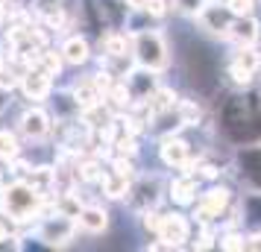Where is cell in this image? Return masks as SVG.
I'll list each match as a JSON object with an SVG mask.
<instances>
[{"instance_id": "6da1fadb", "label": "cell", "mask_w": 261, "mask_h": 252, "mask_svg": "<svg viewBox=\"0 0 261 252\" xmlns=\"http://www.w3.org/2000/svg\"><path fill=\"white\" fill-rule=\"evenodd\" d=\"M217 132L232 147H252L261 141V94L238 88L217 108Z\"/></svg>"}, {"instance_id": "7a4b0ae2", "label": "cell", "mask_w": 261, "mask_h": 252, "mask_svg": "<svg viewBox=\"0 0 261 252\" xmlns=\"http://www.w3.org/2000/svg\"><path fill=\"white\" fill-rule=\"evenodd\" d=\"M44 203L47 197L36 191L27 179H12L0 185V214L9 223H33L44 214Z\"/></svg>"}, {"instance_id": "3957f363", "label": "cell", "mask_w": 261, "mask_h": 252, "mask_svg": "<svg viewBox=\"0 0 261 252\" xmlns=\"http://www.w3.org/2000/svg\"><path fill=\"white\" fill-rule=\"evenodd\" d=\"M132 56L138 62V68H147L153 73H162L170 68V47H167L165 36L150 26L141 33H132Z\"/></svg>"}, {"instance_id": "277c9868", "label": "cell", "mask_w": 261, "mask_h": 252, "mask_svg": "<svg viewBox=\"0 0 261 252\" xmlns=\"http://www.w3.org/2000/svg\"><path fill=\"white\" fill-rule=\"evenodd\" d=\"M191 235H194V220L185 217L182 211H167V214L159 217V235H155V238L165 240L167 249L188 246Z\"/></svg>"}, {"instance_id": "5b68a950", "label": "cell", "mask_w": 261, "mask_h": 252, "mask_svg": "<svg viewBox=\"0 0 261 252\" xmlns=\"http://www.w3.org/2000/svg\"><path fill=\"white\" fill-rule=\"evenodd\" d=\"M73 235H76V220L68 214H62V211H56V214L50 217H38V240H44L47 246H65L68 240H73Z\"/></svg>"}, {"instance_id": "8992f818", "label": "cell", "mask_w": 261, "mask_h": 252, "mask_svg": "<svg viewBox=\"0 0 261 252\" xmlns=\"http://www.w3.org/2000/svg\"><path fill=\"white\" fill-rule=\"evenodd\" d=\"M159 158L165 167H173V170H185L188 173L191 161H194V147L182 138V135H173L167 132L159 144Z\"/></svg>"}, {"instance_id": "52a82bcc", "label": "cell", "mask_w": 261, "mask_h": 252, "mask_svg": "<svg viewBox=\"0 0 261 252\" xmlns=\"http://www.w3.org/2000/svg\"><path fill=\"white\" fill-rule=\"evenodd\" d=\"M18 132L24 135L27 141H44V138L53 132V115H47L38 103H33L30 108L21 111V118H18Z\"/></svg>"}, {"instance_id": "ba28073f", "label": "cell", "mask_w": 261, "mask_h": 252, "mask_svg": "<svg viewBox=\"0 0 261 252\" xmlns=\"http://www.w3.org/2000/svg\"><path fill=\"white\" fill-rule=\"evenodd\" d=\"M18 88H21V94H24L30 103H44V100L53 94V76H47L41 68H30V71L21 73Z\"/></svg>"}, {"instance_id": "9c48e42d", "label": "cell", "mask_w": 261, "mask_h": 252, "mask_svg": "<svg viewBox=\"0 0 261 252\" xmlns=\"http://www.w3.org/2000/svg\"><path fill=\"white\" fill-rule=\"evenodd\" d=\"M197 21H200L202 30H208L212 36H223L229 38V30H232V21H235V15L229 12L226 6L220 3H205L197 15Z\"/></svg>"}, {"instance_id": "30bf717a", "label": "cell", "mask_w": 261, "mask_h": 252, "mask_svg": "<svg viewBox=\"0 0 261 252\" xmlns=\"http://www.w3.org/2000/svg\"><path fill=\"white\" fill-rule=\"evenodd\" d=\"M126 200H129V205L141 214V211H147V208H155L159 205V200H162V185H159V179H138L129 185V193H126Z\"/></svg>"}, {"instance_id": "8fae6325", "label": "cell", "mask_w": 261, "mask_h": 252, "mask_svg": "<svg viewBox=\"0 0 261 252\" xmlns=\"http://www.w3.org/2000/svg\"><path fill=\"white\" fill-rule=\"evenodd\" d=\"M238 167L241 176L252 185V191H261V141L252 147H238Z\"/></svg>"}, {"instance_id": "7c38bea8", "label": "cell", "mask_w": 261, "mask_h": 252, "mask_svg": "<svg viewBox=\"0 0 261 252\" xmlns=\"http://www.w3.org/2000/svg\"><path fill=\"white\" fill-rule=\"evenodd\" d=\"M197 193H200V179L191 176V173H185V170H182V176H173L170 185H167L170 203L182 205V208H188V205L197 203Z\"/></svg>"}, {"instance_id": "4fadbf2b", "label": "cell", "mask_w": 261, "mask_h": 252, "mask_svg": "<svg viewBox=\"0 0 261 252\" xmlns=\"http://www.w3.org/2000/svg\"><path fill=\"white\" fill-rule=\"evenodd\" d=\"M229 38L235 41L238 47L258 44V41H261V21L255 18V15H244V18H235V21H232V30H229Z\"/></svg>"}, {"instance_id": "5bb4252c", "label": "cell", "mask_w": 261, "mask_h": 252, "mask_svg": "<svg viewBox=\"0 0 261 252\" xmlns=\"http://www.w3.org/2000/svg\"><path fill=\"white\" fill-rule=\"evenodd\" d=\"M76 229H83L88 235H103L109 229V211L103 205H83L76 214Z\"/></svg>"}, {"instance_id": "9a60e30c", "label": "cell", "mask_w": 261, "mask_h": 252, "mask_svg": "<svg viewBox=\"0 0 261 252\" xmlns=\"http://www.w3.org/2000/svg\"><path fill=\"white\" fill-rule=\"evenodd\" d=\"M62 59H65V65H71V68H80V65H85V62L91 59V44H88V38L85 36H68L65 41H62Z\"/></svg>"}, {"instance_id": "2e32d148", "label": "cell", "mask_w": 261, "mask_h": 252, "mask_svg": "<svg viewBox=\"0 0 261 252\" xmlns=\"http://www.w3.org/2000/svg\"><path fill=\"white\" fill-rule=\"evenodd\" d=\"M100 47L106 50V56H112V59H126L129 36H126V33H118V30H109V33H103Z\"/></svg>"}, {"instance_id": "e0dca14e", "label": "cell", "mask_w": 261, "mask_h": 252, "mask_svg": "<svg viewBox=\"0 0 261 252\" xmlns=\"http://www.w3.org/2000/svg\"><path fill=\"white\" fill-rule=\"evenodd\" d=\"M129 185H132V179H123V176L112 173V170L100 176V188H103V193H106L109 200H126Z\"/></svg>"}, {"instance_id": "ac0fdd59", "label": "cell", "mask_w": 261, "mask_h": 252, "mask_svg": "<svg viewBox=\"0 0 261 252\" xmlns=\"http://www.w3.org/2000/svg\"><path fill=\"white\" fill-rule=\"evenodd\" d=\"M244 220L261 229V191H249L241 197V223Z\"/></svg>"}, {"instance_id": "d6986e66", "label": "cell", "mask_w": 261, "mask_h": 252, "mask_svg": "<svg viewBox=\"0 0 261 252\" xmlns=\"http://www.w3.org/2000/svg\"><path fill=\"white\" fill-rule=\"evenodd\" d=\"M232 62H238L244 71H249L252 76H258L261 71V50L258 44H249V47H238L235 56H232Z\"/></svg>"}, {"instance_id": "ffe728a7", "label": "cell", "mask_w": 261, "mask_h": 252, "mask_svg": "<svg viewBox=\"0 0 261 252\" xmlns=\"http://www.w3.org/2000/svg\"><path fill=\"white\" fill-rule=\"evenodd\" d=\"M24 153V147H21V141H18V135L12 132V129H0V161H15V158Z\"/></svg>"}, {"instance_id": "44dd1931", "label": "cell", "mask_w": 261, "mask_h": 252, "mask_svg": "<svg viewBox=\"0 0 261 252\" xmlns=\"http://www.w3.org/2000/svg\"><path fill=\"white\" fill-rule=\"evenodd\" d=\"M103 170H100V161L97 158H83L76 164V179L80 182H100Z\"/></svg>"}, {"instance_id": "7402d4cb", "label": "cell", "mask_w": 261, "mask_h": 252, "mask_svg": "<svg viewBox=\"0 0 261 252\" xmlns=\"http://www.w3.org/2000/svg\"><path fill=\"white\" fill-rule=\"evenodd\" d=\"M217 249H235V252H244V232L226 229L223 235H217Z\"/></svg>"}, {"instance_id": "603a6c76", "label": "cell", "mask_w": 261, "mask_h": 252, "mask_svg": "<svg viewBox=\"0 0 261 252\" xmlns=\"http://www.w3.org/2000/svg\"><path fill=\"white\" fill-rule=\"evenodd\" d=\"M223 6L235 18H244V15H255V0H223Z\"/></svg>"}, {"instance_id": "cb8c5ba5", "label": "cell", "mask_w": 261, "mask_h": 252, "mask_svg": "<svg viewBox=\"0 0 261 252\" xmlns=\"http://www.w3.org/2000/svg\"><path fill=\"white\" fill-rule=\"evenodd\" d=\"M205 3H208V0H173V6H176V9H182L185 15H194V18L200 15V9L205 6Z\"/></svg>"}, {"instance_id": "d4e9b609", "label": "cell", "mask_w": 261, "mask_h": 252, "mask_svg": "<svg viewBox=\"0 0 261 252\" xmlns=\"http://www.w3.org/2000/svg\"><path fill=\"white\" fill-rule=\"evenodd\" d=\"M244 249L261 252V229H255V232H247V235H244Z\"/></svg>"}, {"instance_id": "484cf974", "label": "cell", "mask_w": 261, "mask_h": 252, "mask_svg": "<svg viewBox=\"0 0 261 252\" xmlns=\"http://www.w3.org/2000/svg\"><path fill=\"white\" fill-rule=\"evenodd\" d=\"M3 97H6V91H0V111H3V106H6V100H3Z\"/></svg>"}, {"instance_id": "4316f807", "label": "cell", "mask_w": 261, "mask_h": 252, "mask_svg": "<svg viewBox=\"0 0 261 252\" xmlns=\"http://www.w3.org/2000/svg\"><path fill=\"white\" fill-rule=\"evenodd\" d=\"M0 185H3V170H0Z\"/></svg>"}]
</instances>
